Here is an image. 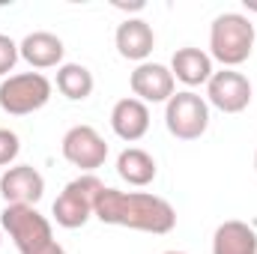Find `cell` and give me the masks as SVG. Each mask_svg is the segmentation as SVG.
I'll list each match as a JSON object with an SVG mask.
<instances>
[{
	"mask_svg": "<svg viewBox=\"0 0 257 254\" xmlns=\"http://www.w3.org/2000/svg\"><path fill=\"white\" fill-rule=\"evenodd\" d=\"M96 218L102 224L156 233V236L171 233L177 227V209L165 197L150 191H120L108 186L96 200Z\"/></svg>",
	"mask_w": 257,
	"mask_h": 254,
	"instance_id": "1",
	"label": "cell"
},
{
	"mask_svg": "<svg viewBox=\"0 0 257 254\" xmlns=\"http://www.w3.org/2000/svg\"><path fill=\"white\" fill-rule=\"evenodd\" d=\"M254 51V24L242 12H221L209 27V57L224 69L242 66Z\"/></svg>",
	"mask_w": 257,
	"mask_h": 254,
	"instance_id": "2",
	"label": "cell"
},
{
	"mask_svg": "<svg viewBox=\"0 0 257 254\" xmlns=\"http://www.w3.org/2000/svg\"><path fill=\"white\" fill-rule=\"evenodd\" d=\"M105 191V183L96 177V174H81L75 177L72 183H66V189L57 194L54 206H51V215L54 221L66 227V230H78L84 227L93 215H96V200L99 194Z\"/></svg>",
	"mask_w": 257,
	"mask_h": 254,
	"instance_id": "3",
	"label": "cell"
},
{
	"mask_svg": "<svg viewBox=\"0 0 257 254\" xmlns=\"http://www.w3.org/2000/svg\"><path fill=\"white\" fill-rule=\"evenodd\" d=\"M54 84L42 72H18L0 81V111L12 117H27L51 102Z\"/></svg>",
	"mask_w": 257,
	"mask_h": 254,
	"instance_id": "4",
	"label": "cell"
},
{
	"mask_svg": "<svg viewBox=\"0 0 257 254\" xmlns=\"http://www.w3.org/2000/svg\"><path fill=\"white\" fill-rule=\"evenodd\" d=\"M0 227L9 233V239L15 242V248L21 254H33L39 248H45L48 242H54L51 221L36 206L6 203L3 212H0Z\"/></svg>",
	"mask_w": 257,
	"mask_h": 254,
	"instance_id": "5",
	"label": "cell"
},
{
	"mask_svg": "<svg viewBox=\"0 0 257 254\" xmlns=\"http://www.w3.org/2000/svg\"><path fill=\"white\" fill-rule=\"evenodd\" d=\"M165 126L177 141H197L209 129V105L194 90H180L165 105Z\"/></svg>",
	"mask_w": 257,
	"mask_h": 254,
	"instance_id": "6",
	"label": "cell"
},
{
	"mask_svg": "<svg viewBox=\"0 0 257 254\" xmlns=\"http://www.w3.org/2000/svg\"><path fill=\"white\" fill-rule=\"evenodd\" d=\"M60 153H63V159L69 165L81 168L84 174H93L96 168L105 165V159H108V144H105V138H102L93 126H72L63 135Z\"/></svg>",
	"mask_w": 257,
	"mask_h": 254,
	"instance_id": "7",
	"label": "cell"
},
{
	"mask_svg": "<svg viewBox=\"0 0 257 254\" xmlns=\"http://www.w3.org/2000/svg\"><path fill=\"white\" fill-rule=\"evenodd\" d=\"M206 105L218 108L221 114H239L251 105V81L236 69L212 72L206 84Z\"/></svg>",
	"mask_w": 257,
	"mask_h": 254,
	"instance_id": "8",
	"label": "cell"
},
{
	"mask_svg": "<svg viewBox=\"0 0 257 254\" xmlns=\"http://www.w3.org/2000/svg\"><path fill=\"white\" fill-rule=\"evenodd\" d=\"M128 87H132L135 99H141L144 105H159V102L168 105V99L177 93V81L171 75V66L153 63V60L135 66V72L128 75Z\"/></svg>",
	"mask_w": 257,
	"mask_h": 254,
	"instance_id": "9",
	"label": "cell"
},
{
	"mask_svg": "<svg viewBox=\"0 0 257 254\" xmlns=\"http://www.w3.org/2000/svg\"><path fill=\"white\" fill-rule=\"evenodd\" d=\"M0 194L6 203L36 206L45 194V177L33 165H12L0 177Z\"/></svg>",
	"mask_w": 257,
	"mask_h": 254,
	"instance_id": "10",
	"label": "cell"
},
{
	"mask_svg": "<svg viewBox=\"0 0 257 254\" xmlns=\"http://www.w3.org/2000/svg\"><path fill=\"white\" fill-rule=\"evenodd\" d=\"M114 45H117V54L123 60L147 63V57L156 48V33L144 18H126L114 33Z\"/></svg>",
	"mask_w": 257,
	"mask_h": 254,
	"instance_id": "11",
	"label": "cell"
},
{
	"mask_svg": "<svg viewBox=\"0 0 257 254\" xmlns=\"http://www.w3.org/2000/svg\"><path fill=\"white\" fill-rule=\"evenodd\" d=\"M18 54L24 63H30V69H60L63 66L66 45L60 36L48 33V30H33L18 42Z\"/></svg>",
	"mask_w": 257,
	"mask_h": 254,
	"instance_id": "12",
	"label": "cell"
},
{
	"mask_svg": "<svg viewBox=\"0 0 257 254\" xmlns=\"http://www.w3.org/2000/svg\"><path fill=\"white\" fill-rule=\"evenodd\" d=\"M111 129H114V135H117L120 141H126V144L141 141V138L150 132V108H147L141 99H135V96L120 99V102L111 108Z\"/></svg>",
	"mask_w": 257,
	"mask_h": 254,
	"instance_id": "13",
	"label": "cell"
},
{
	"mask_svg": "<svg viewBox=\"0 0 257 254\" xmlns=\"http://www.w3.org/2000/svg\"><path fill=\"white\" fill-rule=\"evenodd\" d=\"M212 72H215L212 69V57L206 51H200V48H192V45L177 48L174 57H171V75H174V81H183L189 90L200 87V84H209Z\"/></svg>",
	"mask_w": 257,
	"mask_h": 254,
	"instance_id": "14",
	"label": "cell"
},
{
	"mask_svg": "<svg viewBox=\"0 0 257 254\" xmlns=\"http://www.w3.org/2000/svg\"><path fill=\"white\" fill-rule=\"evenodd\" d=\"M212 254H257V230L239 218L218 224L212 233Z\"/></svg>",
	"mask_w": 257,
	"mask_h": 254,
	"instance_id": "15",
	"label": "cell"
},
{
	"mask_svg": "<svg viewBox=\"0 0 257 254\" xmlns=\"http://www.w3.org/2000/svg\"><path fill=\"white\" fill-rule=\"evenodd\" d=\"M117 174L126 180L128 186L144 189V186H150V183L156 180L159 168H156V159H153L147 150H141V147H126V150L117 156Z\"/></svg>",
	"mask_w": 257,
	"mask_h": 254,
	"instance_id": "16",
	"label": "cell"
},
{
	"mask_svg": "<svg viewBox=\"0 0 257 254\" xmlns=\"http://www.w3.org/2000/svg\"><path fill=\"white\" fill-rule=\"evenodd\" d=\"M96 81H93V72L81 63H63L57 69V90L63 93L69 102H84L90 99Z\"/></svg>",
	"mask_w": 257,
	"mask_h": 254,
	"instance_id": "17",
	"label": "cell"
},
{
	"mask_svg": "<svg viewBox=\"0 0 257 254\" xmlns=\"http://www.w3.org/2000/svg\"><path fill=\"white\" fill-rule=\"evenodd\" d=\"M21 153V141L12 129H0V168H9Z\"/></svg>",
	"mask_w": 257,
	"mask_h": 254,
	"instance_id": "18",
	"label": "cell"
},
{
	"mask_svg": "<svg viewBox=\"0 0 257 254\" xmlns=\"http://www.w3.org/2000/svg\"><path fill=\"white\" fill-rule=\"evenodd\" d=\"M18 60H21V54H18V42L0 33V78H9V72L15 69Z\"/></svg>",
	"mask_w": 257,
	"mask_h": 254,
	"instance_id": "19",
	"label": "cell"
},
{
	"mask_svg": "<svg viewBox=\"0 0 257 254\" xmlns=\"http://www.w3.org/2000/svg\"><path fill=\"white\" fill-rule=\"evenodd\" d=\"M33 254H66V248L57 242V239H54V242H48L45 248H39V251H33Z\"/></svg>",
	"mask_w": 257,
	"mask_h": 254,
	"instance_id": "20",
	"label": "cell"
},
{
	"mask_svg": "<svg viewBox=\"0 0 257 254\" xmlns=\"http://www.w3.org/2000/svg\"><path fill=\"white\" fill-rule=\"evenodd\" d=\"M165 254H186V251H165Z\"/></svg>",
	"mask_w": 257,
	"mask_h": 254,
	"instance_id": "21",
	"label": "cell"
},
{
	"mask_svg": "<svg viewBox=\"0 0 257 254\" xmlns=\"http://www.w3.org/2000/svg\"><path fill=\"white\" fill-rule=\"evenodd\" d=\"M254 168H257V153H254Z\"/></svg>",
	"mask_w": 257,
	"mask_h": 254,
	"instance_id": "22",
	"label": "cell"
},
{
	"mask_svg": "<svg viewBox=\"0 0 257 254\" xmlns=\"http://www.w3.org/2000/svg\"><path fill=\"white\" fill-rule=\"evenodd\" d=\"M0 239H3V227H0Z\"/></svg>",
	"mask_w": 257,
	"mask_h": 254,
	"instance_id": "23",
	"label": "cell"
}]
</instances>
